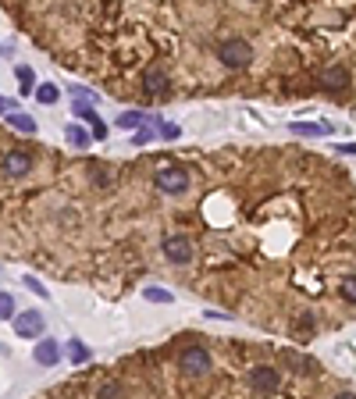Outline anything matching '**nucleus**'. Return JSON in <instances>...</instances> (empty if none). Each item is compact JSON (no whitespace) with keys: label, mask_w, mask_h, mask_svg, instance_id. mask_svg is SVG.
<instances>
[{"label":"nucleus","mask_w":356,"mask_h":399,"mask_svg":"<svg viewBox=\"0 0 356 399\" xmlns=\"http://www.w3.org/2000/svg\"><path fill=\"white\" fill-rule=\"evenodd\" d=\"M146 118H150V114H143V111H125V114L118 118V125H121V129H139Z\"/></svg>","instance_id":"nucleus-17"},{"label":"nucleus","mask_w":356,"mask_h":399,"mask_svg":"<svg viewBox=\"0 0 356 399\" xmlns=\"http://www.w3.org/2000/svg\"><path fill=\"white\" fill-rule=\"evenodd\" d=\"M335 399H356V392H339V396H335Z\"/></svg>","instance_id":"nucleus-30"},{"label":"nucleus","mask_w":356,"mask_h":399,"mask_svg":"<svg viewBox=\"0 0 356 399\" xmlns=\"http://www.w3.org/2000/svg\"><path fill=\"white\" fill-rule=\"evenodd\" d=\"M164 257L171 260V264H189V260H193V243L185 239L182 232L164 236Z\"/></svg>","instance_id":"nucleus-4"},{"label":"nucleus","mask_w":356,"mask_h":399,"mask_svg":"<svg viewBox=\"0 0 356 399\" xmlns=\"http://www.w3.org/2000/svg\"><path fill=\"white\" fill-rule=\"evenodd\" d=\"M36 96H39V103H47V108H50V103L61 100V90L54 86V82H43V86H36Z\"/></svg>","instance_id":"nucleus-15"},{"label":"nucleus","mask_w":356,"mask_h":399,"mask_svg":"<svg viewBox=\"0 0 356 399\" xmlns=\"http://www.w3.org/2000/svg\"><path fill=\"white\" fill-rule=\"evenodd\" d=\"M182 371L189 374V378L211 374V353H207L203 346H185V353H182Z\"/></svg>","instance_id":"nucleus-3"},{"label":"nucleus","mask_w":356,"mask_h":399,"mask_svg":"<svg viewBox=\"0 0 356 399\" xmlns=\"http://www.w3.org/2000/svg\"><path fill=\"white\" fill-rule=\"evenodd\" d=\"M143 296L150 300V303H171V300H175L171 292H167V289H160V285H146V289H143Z\"/></svg>","instance_id":"nucleus-16"},{"label":"nucleus","mask_w":356,"mask_h":399,"mask_svg":"<svg viewBox=\"0 0 356 399\" xmlns=\"http://www.w3.org/2000/svg\"><path fill=\"white\" fill-rule=\"evenodd\" d=\"M11 321H14V335H22V339H39V335H43V318H39L36 310H25Z\"/></svg>","instance_id":"nucleus-6"},{"label":"nucleus","mask_w":356,"mask_h":399,"mask_svg":"<svg viewBox=\"0 0 356 399\" xmlns=\"http://www.w3.org/2000/svg\"><path fill=\"white\" fill-rule=\"evenodd\" d=\"M90 172H93V185H111V167H103V164H93Z\"/></svg>","instance_id":"nucleus-20"},{"label":"nucleus","mask_w":356,"mask_h":399,"mask_svg":"<svg viewBox=\"0 0 356 399\" xmlns=\"http://www.w3.org/2000/svg\"><path fill=\"white\" fill-rule=\"evenodd\" d=\"M75 114H78V118H86V121L93 125V136H100V139L107 136V125H103V121L96 118V111L90 108V103H75Z\"/></svg>","instance_id":"nucleus-11"},{"label":"nucleus","mask_w":356,"mask_h":399,"mask_svg":"<svg viewBox=\"0 0 356 399\" xmlns=\"http://www.w3.org/2000/svg\"><path fill=\"white\" fill-rule=\"evenodd\" d=\"M65 139L75 146V150H86V146H90V132L78 129V125H68V129H65Z\"/></svg>","instance_id":"nucleus-13"},{"label":"nucleus","mask_w":356,"mask_h":399,"mask_svg":"<svg viewBox=\"0 0 356 399\" xmlns=\"http://www.w3.org/2000/svg\"><path fill=\"white\" fill-rule=\"evenodd\" d=\"M32 356H36V364H43V367H54V364L61 360V346H57L54 339H39V346L32 349Z\"/></svg>","instance_id":"nucleus-9"},{"label":"nucleus","mask_w":356,"mask_h":399,"mask_svg":"<svg viewBox=\"0 0 356 399\" xmlns=\"http://www.w3.org/2000/svg\"><path fill=\"white\" fill-rule=\"evenodd\" d=\"M203 318H211V321H228V314H221V310H207Z\"/></svg>","instance_id":"nucleus-27"},{"label":"nucleus","mask_w":356,"mask_h":399,"mask_svg":"<svg viewBox=\"0 0 356 399\" xmlns=\"http://www.w3.org/2000/svg\"><path fill=\"white\" fill-rule=\"evenodd\" d=\"M154 185L167 196H178V193L189 189V175H185V167H160V172L154 175Z\"/></svg>","instance_id":"nucleus-2"},{"label":"nucleus","mask_w":356,"mask_h":399,"mask_svg":"<svg viewBox=\"0 0 356 399\" xmlns=\"http://www.w3.org/2000/svg\"><path fill=\"white\" fill-rule=\"evenodd\" d=\"M218 61L224 68H232V72H239V68H246L249 61H253V47L246 43V39H224V43L218 47Z\"/></svg>","instance_id":"nucleus-1"},{"label":"nucleus","mask_w":356,"mask_h":399,"mask_svg":"<svg viewBox=\"0 0 356 399\" xmlns=\"http://www.w3.org/2000/svg\"><path fill=\"white\" fill-rule=\"evenodd\" d=\"M167 86H171V82H167V75H164L160 68H146V72H143V90H146V93L157 96V93H167Z\"/></svg>","instance_id":"nucleus-10"},{"label":"nucleus","mask_w":356,"mask_h":399,"mask_svg":"<svg viewBox=\"0 0 356 399\" xmlns=\"http://www.w3.org/2000/svg\"><path fill=\"white\" fill-rule=\"evenodd\" d=\"M342 296L356 303V278H342Z\"/></svg>","instance_id":"nucleus-25"},{"label":"nucleus","mask_w":356,"mask_h":399,"mask_svg":"<svg viewBox=\"0 0 356 399\" xmlns=\"http://www.w3.org/2000/svg\"><path fill=\"white\" fill-rule=\"evenodd\" d=\"M289 364H292V367H303V371H310V374L317 371V364H313L310 356H300V353H289Z\"/></svg>","instance_id":"nucleus-21"},{"label":"nucleus","mask_w":356,"mask_h":399,"mask_svg":"<svg viewBox=\"0 0 356 399\" xmlns=\"http://www.w3.org/2000/svg\"><path fill=\"white\" fill-rule=\"evenodd\" d=\"M96 399H121V385L118 382H103L96 389Z\"/></svg>","instance_id":"nucleus-19"},{"label":"nucleus","mask_w":356,"mask_h":399,"mask_svg":"<svg viewBox=\"0 0 356 399\" xmlns=\"http://www.w3.org/2000/svg\"><path fill=\"white\" fill-rule=\"evenodd\" d=\"M278 382H282V378H278V371L275 367H253V371H249V385H253L257 392H275L278 389Z\"/></svg>","instance_id":"nucleus-7"},{"label":"nucleus","mask_w":356,"mask_h":399,"mask_svg":"<svg viewBox=\"0 0 356 399\" xmlns=\"http://www.w3.org/2000/svg\"><path fill=\"white\" fill-rule=\"evenodd\" d=\"M339 150H342V154H356V143H342Z\"/></svg>","instance_id":"nucleus-29"},{"label":"nucleus","mask_w":356,"mask_h":399,"mask_svg":"<svg viewBox=\"0 0 356 399\" xmlns=\"http://www.w3.org/2000/svg\"><path fill=\"white\" fill-rule=\"evenodd\" d=\"M68 356H72V364H86L93 353H90V346L82 342V339H72V342H68Z\"/></svg>","instance_id":"nucleus-14"},{"label":"nucleus","mask_w":356,"mask_h":399,"mask_svg":"<svg viewBox=\"0 0 356 399\" xmlns=\"http://www.w3.org/2000/svg\"><path fill=\"white\" fill-rule=\"evenodd\" d=\"M321 86L331 90V93H346V90H349V68H346V65H331V68L321 75Z\"/></svg>","instance_id":"nucleus-8"},{"label":"nucleus","mask_w":356,"mask_h":399,"mask_svg":"<svg viewBox=\"0 0 356 399\" xmlns=\"http://www.w3.org/2000/svg\"><path fill=\"white\" fill-rule=\"evenodd\" d=\"M14 111V103L11 100H4V96H0V114H11Z\"/></svg>","instance_id":"nucleus-28"},{"label":"nucleus","mask_w":356,"mask_h":399,"mask_svg":"<svg viewBox=\"0 0 356 399\" xmlns=\"http://www.w3.org/2000/svg\"><path fill=\"white\" fill-rule=\"evenodd\" d=\"M25 285H29V289H32V292H36V296H43V300H47V296H50V292H47V289H43V282H39V278H32V275H25Z\"/></svg>","instance_id":"nucleus-24"},{"label":"nucleus","mask_w":356,"mask_h":399,"mask_svg":"<svg viewBox=\"0 0 356 399\" xmlns=\"http://www.w3.org/2000/svg\"><path fill=\"white\" fill-rule=\"evenodd\" d=\"M32 172V154L25 150H8L4 161H0V175H8V178H22Z\"/></svg>","instance_id":"nucleus-5"},{"label":"nucleus","mask_w":356,"mask_h":399,"mask_svg":"<svg viewBox=\"0 0 356 399\" xmlns=\"http://www.w3.org/2000/svg\"><path fill=\"white\" fill-rule=\"evenodd\" d=\"M292 132H300V136H321L324 129H321V125H300V121H296V125H292Z\"/></svg>","instance_id":"nucleus-22"},{"label":"nucleus","mask_w":356,"mask_h":399,"mask_svg":"<svg viewBox=\"0 0 356 399\" xmlns=\"http://www.w3.org/2000/svg\"><path fill=\"white\" fill-rule=\"evenodd\" d=\"M11 318H14V296L0 292V321H11Z\"/></svg>","instance_id":"nucleus-18"},{"label":"nucleus","mask_w":356,"mask_h":399,"mask_svg":"<svg viewBox=\"0 0 356 399\" xmlns=\"http://www.w3.org/2000/svg\"><path fill=\"white\" fill-rule=\"evenodd\" d=\"M8 125H11V129H18V132H29V136L36 132V121H32L25 111H11V114H8Z\"/></svg>","instance_id":"nucleus-12"},{"label":"nucleus","mask_w":356,"mask_h":399,"mask_svg":"<svg viewBox=\"0 0 356 399\" xmlns=\"http://www.w3.org/2000/svg\"><path fill=\"white\" fill-rule=\"evenodd\" d=\"M146 139H154V129H139V132L132 136V143H136V146H143Z\"/></svg>","instance_id":"nucleus-26"},{"label":"nucleus","mask_w":356,"mask_h":399,"mask_svg":"<svg viewBox=\"0 0 356 399\" xmlns=\"http://www.w3.org/2000/svg\"><path fill=\"white\" fill-rule=\"evenodd\" d=\"M18 82H22V93H29L32 90V68H25V65L18 68Z\"/></svg>","instance_id":"nucleus-23"}]
</instances>
